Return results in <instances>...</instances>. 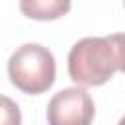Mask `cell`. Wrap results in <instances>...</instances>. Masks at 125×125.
<instances>
[{"label": "cell", "instance_id": "2", "mask_svg": "<svg viewBox=\"0 0 125 125\" xmlns=\"http://www.w3.org/2000/svg\"><path fill=\"white\" fill-rule=\"evenodd\" d=\"M55 57L39 43H23L8 59V76L23 94L37 96L47 92L55 82Z\"/></svg>", "mask_w": 125, "mask_h": 125}, {"label": "cell", "instance_id": "3", "mask_svg": "<svg viewBox=\"0 0 125 125\" xmlns=\"http://www.w3.org/2000/svg\"><path fill=\"white\" fill-rule=\"evenodd\" d=\"M94 115H96L94 100L80 86L57 92L47 104L49 125H92Z\"/></svg>", "mask_w": 125, "mask_h": 125}, {"label": "cell", "instance_id": "4", "mask_svg": "<svg viewBox=\"0 0 125 125\" xmlns=\"http://www.w3.org/2000/svg\"><path fill=\"white\" fill-rule=\"evenodd\" d=\"M20 10L33 20H57L70 10L66 0H21Z\"/></svg>", "mask_w": 125, "mask_h": 125}, {"label": "cell", "instance_id": "5", "mask_svg": "<svg viewBox=\"0 0 125 125\" xmlns=\"http://www.w3.org/2000/svg\"><path fill=\"white\" fill-rule=\"evenodd\" d=\"M2 125H21V113L20 107L6 96H2Z\"/></svg>", "mask_w": 125, "mask_h": 125}, {"label": "cell", "instance_id": "7", "mask_svg": "<svg viewBox=\"0 0 125 125\" xmlns=\"http://www.w3.org/2000/svg\"><path fill=\"white\" fill-rule=\"evenodd\" d=\"M117 125H125V115H123V117L119 119V123H117Z\"/></svg>", "mask_w": 125, "mask_h": 125}, {"label": "cell", "instance_id": "1", "mask_svg": "<svg viewBox=\"0 0 125 125\" xmlns=\"http://www.w3.org/2000/svg\"><path fill=\"white\" fill-rule=\"evenodd\" d=\"M68 76L80 86H102L117 70L113 45L107 37H84L68 51Z\"/></svg>", "mask_w": 125, "mask_h": 125}, {"label": "cell", "instance_id": "8", "mask_svg": "<svg viewBox=\"0 0 125 125\" xmlns=\"http://www.w3.org/2000/svg\"><path fill=\"white\" fill-rule=\"evenodd\" d=\"M123 6H125V4H123Z\"/></svg>", "mask_w": 125, "mask_h": 125}, {"label": "cell", "instance_id": "6", "mask_svg": "<svg viewBox=\"0 0 125 125\" xmlns=\"http://www.w3.org/2000/svg\"><path fill=\"white\" fill-rule=\"evenodd\" d=\"M109 43L113 45L115 51V59H117V70L125 72V33H113L107 35Z\"/></svg>", "mask_w": 125, "mask_h": 125}]
</instances>
